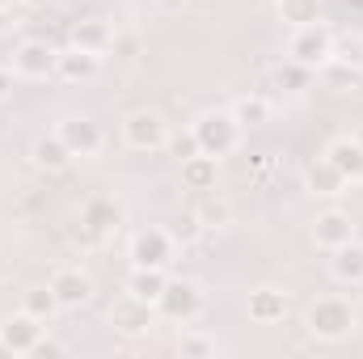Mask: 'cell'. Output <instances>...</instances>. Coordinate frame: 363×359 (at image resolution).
Instances as JSON below:
<instances>
[{
    "instance_id": "1",
    "label": "cell",
    "mask_w": 363,
    "mask_h": 359,
    "mask_svg": "<svg viewBox=\"0 0 363 359\" xmlns=\"http://www.w3.org/2000/svg\"><path fill=\"white\" fill-rule=\"evenodd\" d=\"M287 55L296 60V64H304V68H325L330 60H334V38H330V30L325 26H300L296 34H291V43H287Z\"/></svg>"
},
{
    "instance_id": "2",
    "label": "cell",
    "mask_w": 363,
    "mask_h": 359,
    "mask_svg": "<svg viewBox=\"0 0 363 359\" xmlns=\"http://www.w3.org/2000/svg\"><path fill=\"white\" fill-rule=\"evenodd\" d=\"M123 140H127V148H135V153H152V148L169 144V123H165L157 110H131V114L123 118Z\"/></svg>"
},
{
    "instance_id": "3",
    "label": "cell",
    "mask_w": 363,
    "mask_h": 359,
    "mask_svg": "<svg viewBox=\"0 0 363 359\" xmlns=\"http://www.w3.org/2000/svg\"><path fill=\"white\" fill-rule=\"evenodd\" d=\"M308 330L317 334V338H347L351 330H355V309L347 304V300H334V296H325V300H317L313 309H308Z\"/></svg>"
},
{
    "instance_id": "4",
    "label": "cell",
    "mask_w": 363,
    "mask_h": 359,
    "mask_svg": "<svg viewBox=\"0 0 363 359\" xmlns=\"http://www.w3.org/2000/svg\"><path fill=\"white\" fill-rule=\"evenodd\" d=\"M194 136H199V148L207 153V157H224V153H233L237 148V140H241V123L233 118V114H203L199 118V127H194Z\"/></svg>"
},
{
    "instance_id": "5",
    "label": "cell",
    "mask_w": 363,
    "mask_h": 359,
    "mask_svg": "<svg viewBox=\"0 0 363 359\" xmlns=\"http://www.w3.org/2000/svg\"><path fill=\"white\" fill-rule=\"evenodd\" d=\"M13 72L17 77H30V81H43L55 72V47L43 43V38H30L13 51Z\"/></svg>"
},
{
    "instance_id": "6",
    "label": "cell",
    "mask_w": 363,
    "mask_h": 359,
    "mask_svg": "<svg viewBox=\"0 0 363 359\" xmlns=\"http://www.w3.org/2000/svg\"><path fill=\"white\" fill-rule=\"evenodd\" d=\"M174 258V237L165 228H148L131 241V263L135 267H165Z\"/></svg>"
},
{
    "instance_id": "7",
    "label": "cell",
    "mask_w": 363,
    "mask_h": 359,
    "mask_svg": "<svg viewBox=\"0 0 363 359\" xmlns=\"http://www.w3.org/2000/svg\"><path fill=\"white\" fill-rule=\"evenodd\" d=\"M313 241H317V245H325V250H338V245L355 241V220H351L347 211L330 207V211H321V216H317V224H313Z\"/></svg>"
},
{
    "instance_id": "8",
    "label": "cell",
    "mask_w": 363,
    "mask_h": 359,
    "mask_svg": "<svg viewBox=\"0 0 363 359\" xmlns=\"http://www.w3.org/2000/svg\"><path fill=\"white\" fill-rule=\"evenodd\" d=\"M47 287L55 292L60 309H81V304H89V296H93L89 275H81V270H72V267H68V270H55Z\"/></svg>"
},
{
    "instance_id": "9",
    "label": "cell",
    "mask_w": 363,
    "mask_h": 359,
    "mask_svg": "<svg viewBox=\"0 0 363 359\" xmlns=\"http://www.w3.org/2000/svg\"><path fill=\"white\" fill-rule=\"evenodd\" d=\"M199 287L194 283H186V279H178V283H165V292H161V300H157V309L165 313V317H174V321H186V317H194L199 313Z\"/></svg>"
},
{
    "instance_id": "10",
    "label": "cell",
    "mask_w": 363,
    "mask_h": 359,
    "mask_svg": "<svg viewBox=\"0 0 363 359\" xmlns=\"http://www.w3.org/2000/svg\"><path fill=\"white\" fill-rule=\"evenodd\" d=\"M55 136L68 144L72 157H93L101 148V131H97V123H89V118H64Z\"/></svg>"
},
{
    "instance_id": "11",
    "label": "cell",
    "mask_w": 363,
    "mask_h": 359,
    "mask_svg": "<svg viewBox=\"0 0 363 359\" xmlns=\"http://www.w3.org/2000/svg\"><path fill=\"white\" fill-rule=\"evenodd\" d=\"M38 330H43V321L21 309L17 317H9V321L0 326V338H4V347H9L13 355H21V351H34V347H38Z\"/></svg>"
},
{
    "instance_id": "12",
    "label": "cell",
    "mask_w": 363,
    "mask_h": 359,
    "mask_svg": "<svg viewBox=\"0 0 363 359\" xmlns=\"http://www.w3.org/2000/svg\"><path fill=\"white\" fill-rule=\"evenodd\" d=\"M110 321H114L123 334H144V330L152 326V304H144V300L127 296V300H118V304L110 309Z\"/></svg>"
},
{
    "instance_id": "13",
    "label": "cell",
    "mask_w": 363,
    "mask_h": 359,
    "mask_svg": "<svg viewBox=\"0 0 363 359\" xmlns=\"http://www.w3.org/2000/svg\"><path fill=\"white\" fill-rule=\"evenodd\" d=\"M325 161H330L347 182H363V144L359 140H338V144H330Z\"/></svg>"
},
{
    "instance_id": "14",
    "label": "cell",
    "mask_w": 363,
    "mask_h": 359,
    "mask_svg": "<svg viewBox=\"0 0 363 359\" xmlns=\"http://www.w3.org/2000/svg\"><path fill=\"white\" fill-rule=\"evenodd\" d=\"M93 72H97V55L85 51V47H72V51L55 55V77L60 81H89Z\"/></svg>"
},
{
    "instance_id": "15",
    "label": "cell",
    "mask_w": 363,
    "mask_h": 359,
    "mask_svg": "<svg viewBox=\"0 0 363 359\" xmlns=\"http://www.w3.org/2000/svg\"><path fill=\"white\" fill-rule=\"evenodd\" d=\"M165 270L161 267H135L131 275V283H127V296H135V300H144V304H157L161 300V292H165Z\"/></svg>"
},
{
    "instance_id": "16",
    "label": "cell",
    "mask_w": 363,
    "mask_h": 359,
    "mask_svg": "<svg viewBox=\"0 0 363 359\" xmlns=\"http://www.w3.org/2000/svg\"><path fill=\"white\" fill-rule=\"evenodd\" d=\"M334 275L342 283H363V245L359 241H347L334 250Z\"/></svg>"
},
{
    "instance_id": "17",
    "label": "cell",
    "mask_w": 363,
    "mask_h": 359,
    "mask_svg": "<svg viewBox=\"0 0 363 359\" xmlns=\"http://www.w3.org/2000/svg\"><path fill=\"white\" fill-rule=\"evenodd\" d=\"M182 182H186L190 190H211V186H216V157L199 153V157L182 161Z\"/></svg>"
},
{
    "instance_id": "18",
    "label": "cell",
    "mask_w": 363,
    "mask_h": 359,
    "mask_svg": "<svg viewBox=\"0 0 363 359\" xmlns=\"http://www.w3.org/2000/svg\"><path fill=\"white\" fill-rule=\"evenodd\" d=\"M283 313H287L283 292L262 287V292H254V296H250V317H254V321H283Z\"/></svg>"
},
{
    "instance_id": "19",
    "label": "cell",
    "mask_w": 363,
    "mask_h": 359,
    "mask_svg": "<svg viewBox=\"0 0 363 359\" xmlns=\"http://www.w3.org/2000/svg\"><path fill=\"white\" fill-rule=\"evenodd\" d=\"M233 118H237L241 127H258V123L271 118V101H267L262 93H250V97H241V101L233 106Z\"/></svg>"
},
{
    "instance_id": "20",
    "label": "cell",
    "mask_w": 363,
    "mask_h": 359,
    "mask_svg": "<svg viewBox=\"0 0 363 359\" xmlns=\"http://www.w3.org/2000/svg\"><path fill=\"white\" fill-rule=\"evenodd\" d=\"M34 161H38L43 170H64V165L72 161V153H68V144H64L60 136H47V140L34 144Z\"/></svg>"
},
{
    "instance_id": "21",
    "label": "cell",
    "mask_w": 363,
    "mask_h": 359,
    "mask_svg": "<svg viewBox=\"0 0 363 359\" xmlns=\"http://www.w3.org/2000/svg\"><path fill=\"white\" fill-rule=\"evenodd\" d=\"M118 220H123V211L110 199H93L89 207H85V224H89L93 233H110V228H118Z\"/></svg>"
},
{
    "instance_id": "22",
    "label": "cell",
    "mask_w": 363,
    "mask_h": 359,
    "mask_svg": "<svg viewBox=\"0 0 363 359\" xmlns=\"http://www.w3.org/2000/svg\"><path fill=\"white\" fill-rule=\"evenodd\" d=\"M72 38H77V47H85V51H93V55H101V51L114 43V34H110L106 21H81Z\"/></svg>"
},
{
    "instance_id": "23",
    "label": "cell",
    "mask_w": 363,
    "mask_h": 359,
    "mask_svg": "<svg viewBox=\"0 0 363 359\" xmlns=\"http://www.w3.org/2000/svg\"><path fill=\"white\" fill-rule=\"evenodd\" d=\"M21 309H26L30 317L47 321V317L60 309V300H55V292H51V287H30V292H26V300H21Z\"/></svg>"
},
{
    "instance_id": "24",
    "label": "cell",
    "mask_w": 363,
    "mask_h": 359,
    "mask_svg": "<svg viewBox=\"0 0 363 359\" xmlns=\"http://www.w3.org/2000/svg\"><path fill=\"white\" fill-rule=\"evenodd\" d=\"M317 0H279V13H283V21H291L296 30L300 26H313L317 21Z\"/></svg>"
},
{
    "instance_id": "25",
    "label": "cell",
    "mask_w": 363,
    "mask_h": 359,
    "mask_svg": "<svg viewBox=\"0 0 363 359\" xmlns=\"http://www.w3.org/2000/svg\"><path fill=\"white\" fill-rule=\"evenodd\" d=\"M308 186L317 190V194H338L342 186H347V178L330 165V161H321V165H313V174H308Z\"/></svg>"
},
{
    "instance_id": "26",
    "label": "cell",
    "mask_w": 363,
    "mask_h": 359,
    "mask_svg": "<svg viewBox=\"0 0 363 359\" xmlns=\"http://www.w3.org/2000/svg\"><path fill=\"white\" fill-rule=\"evenodd\" d=\"M308 72H313V68H304V64L291 60V64H283V68L274 72V81H279L283 89H304V85H308Z\"/></svg>"
},
{
    "instance_id": "27",
    "label": "cell",
    "mask_w": 363,
    "mask_h": 359,
    "mask_svg": "<svg viewBox=\"0 0 363 359\" xmlns=\"http://www.w3.org/2000/svg\"><path fill=\"white\" fill-rule=\"evenodd\" d=\"M199 233H203L199 211H186V216H178V220H174V228H169V237H174V241H194Z\"/></svg>"
},
{
    "instance_id": "28",
    "label": "cell",
    "mask_w": 363,
    "mask_h": 359,
    "mask_svg": "<svg viewBox=\"0 0 363 359\" xmlns=\"http://www.w3.org/2000/svg\"><path fill=\"white\" fill-rule=\"evenodd\" d=\"M334 60H342V64L359 68V64H363V38H347V43H334Z\"/></svg>"
},
{
    "instance_id": "29",
    "label": "cell",
    "mask_w": 363,
    "mask_h": 359,
    "mask_svg": "<svg viewBox=\"0 0 363 359\" xmlns=\"http://www.w3.org/2000/svg\"><path fill=\"white\" fill-rule=\"evenodd\" d=\"M178 351L182 355H216V343L203 338V334H186V338L178 343Z\"/></svg>"
},
{
    "instance_id": "30",
    "label": "cell",
    "mask_w": 363,
    "mask_h": 359,
    "mask_svg": "<svg viewBox=\"0 0 363 359\" xmlns=\"http://www.w3.org/2000/svg\"><path fill=\"white\" fill-rule=\"evenodd\" d=\"M203 148H199V136L194 131H186V136H174V157L178 161H190V157H199Z\"/></svg>"
},
{
    "instance_id": "31",
    "label": "cell",
    "mask_w": 363,
    "mask_h": 359,
    "mask_svg": "<svg viewBox=\"0 0 363 359\" xmlns=\"http://www.w3.org/2000/svg\"><path fill=\"white\" fill-rule=\"evenodd\" d=\"M199 220H216V224H220V220H228V207H224V203H207V207L199 211Z\"/></svg>"
},
{
    "instance_id": "32",
    "label": "cell",
    "mask_w": 363,
    "mask_h": 359,
    "mask_svg": "<svg viewBox=\"0 0 363 359\" xmlns=\"http://www.w3.org/2000/svg\"><path fill=\"white\" fill-rule=\"evenodd\" d=\"M9 93H13V68H4V64H0V101H4Z\"/></svg>"
},
{
    "instance_id": "33",
    "label": "cell",
    "mask_w": 363,
    "mask_h": 359,
    "mask_svg": "<svg viewBox=\"0 0 363 359\" xmlns=\"http://www.w3.org/2000/svg\"><path fill=\"white\" fill-rule=\"evenodd\" d=\"M34 351H38V355H60V347H55V343H43V338H38V347H34Z\"/></svg>"
},
{
    "instance_id": "34",
    "label": "cell",
    "mask_w": 363,
    "mask_h": 359,
    "mask_svg": "<svg viewBox=\"0 0 363 359\" xmlns=\"http://www.w3.org/2000/svg\"><path fill=\"white\" fill-rule=\"evenodd\" d=\"M4 17H9V13H4V4H0V30H4V26H9V21H4Z\"/></svg>"
},
{
    "instance_id": "35",
    "label": "cell",
    "mask_w": 363,
    "mask_h": 359,
    "mask_svg": "<svg viewBox=\"0 0 363 359\" xmlns=\"http://www.w3.org/2000/svg\"><path fill=\"white\" fill-rule=\"evenodd\" d=\"M0 355H9V347H4V338H0Z\"/></svg>"
},
{
    "instance_id": "36",
    "label": "cell",
    "mask_w": 363,
    "mask_h": 359,
    "mask_svg": "<svg viewBox=\"0 0 363 359\" xmlns=\"http://www.w3.org/2000/svg\"><path fill=\"white\" fill-rule=\"evenodd\" d=\"M165 4H182V0H165Z\"/></svg>"
},
{
    "instance_id": "37",
    "label": "cell",
    "mask_w": 363,
    "mask_h": 359,
    "mask_svg": "<svg viewBox=\"0 0 363 359\" xmlns=\"http://www.w3.org/2000/svg\"><path fill=\"white\" fill-rule=\"evenodd\" d=\"M355 140H359V144H363V131H359V136H355Z\"/></svg>"
}]
</instances>
